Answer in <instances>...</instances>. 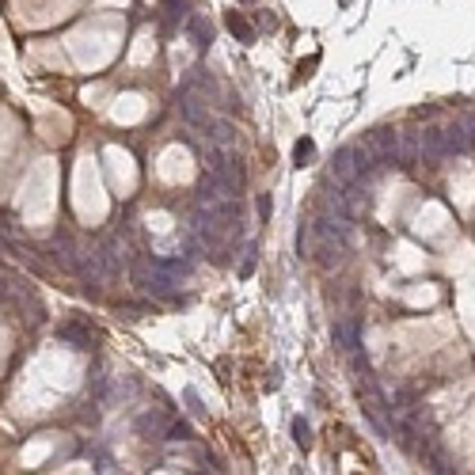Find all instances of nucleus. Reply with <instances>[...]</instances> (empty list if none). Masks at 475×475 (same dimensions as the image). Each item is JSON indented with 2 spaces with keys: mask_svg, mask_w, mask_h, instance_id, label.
Here are the masks:
<instances>
[{
  "mask_svg": "<svg viewBox=\"0 0 475 475\" xmlns=\"http://www.w3.org/2000/svg\"><path fill=\"white\" fill-rule=\"evenodd\" d=\"M58 342L61 346H72V350H91L96 342V327H88L84 320H69L58 327Z\"/></svg>",
  "mask_w": 475,
  "mask_h": 475,
  "instance_id": "1",
  "label": "nucleus"
},
{
  "mask_svg": "<svg viewBox=\"0 0 475 475\" xmlns=\"http://www.w3.org/2000/svg\"><path fill=\"white\" fill-rule=\"evenodd\" d=\"M331 171H334V179H339L342 186H353V183H358V175H361L358 152H353V148H339L334 160H331Z\"/></svg>",
  "mask_w": 475,
  "mask_h": 475,
  "instance_id": "2",
  "label": "nucleus"
},
{
  "mask_svg": "<svg viewBox=\"0 0 475 475\" xmlns=\"http://www.w3.org/2000/svg\"><path fill=\"white\" fill-rule=\"evenodd\" d=\"M225 27H228V34H232L236 42H244V46L255 42V27H251L240 12H225Z\"/></svg>",
  "mask_w": 475,
  "mask_h": 475,
  "instance_id": "3",
  "label": "nucleus"
},
{
  "mask_svg": "<svg viewBox=\"0 0 475 475\" xmlns=\"http://www.w3.org/2000/svg\"><path fill=\"white\" fill-rule=\"evenodd\" d=\"M331 334H334V342H339L346 353H358V327H353L350 320H339V323L331 327Z\"/></svg>",
  "mask_w": 475,
  "mask_h": 475,
  "instance_id": "4",
  "label": "nucleus"
},
{
  "mask_svg": "<svg viewBox=\"0 0 475 475\" xmlns=\"http://www.w3.org/2000/svg\"><path fill=\"white\" fill-rule=\"evenodd\" d=\"M186 34L194 39V46H198V50H206V46L213 42V31H209V23L202 20V15H186Z\"/></svg>",
  "mask_w": 475,
  "mask_h": 475,
  "instance_id": "5",
  "label": "nucleus"
},
{
  "mask_svg": "<svg viewBox=\"0 0 475 475\" xmlns=\"http://www.w3.org/2000/svg\"><path fill=\"white\" fill-rule=\"evenodd\" d=\"M167 426H171V422H167V418H160V415H141V418H137V430H141V434H152L156 441H167Z\"/></svg>",
  "mask_w": 475,
  "mask_h": 475,
  "instance_id": "6",
  "label": "nucleus"
},
{
  "mask_svg": "<svg viewBox=\"0 0 475 475\" xmlns=\"http://www.w3.org/2000/svg\"><path fill=\"white\" fill-rule=\"evenodd\" d=\"M315 156V145L308 141V137H301V141H297V148H293V160H297V167H304Z\"/></svg>",
  "mask_w": 475,
  "mask_h": 475,
  "instance_id": "7",
  "label": "nucleus"
},
{
  "mask_svg": "<svg viewBox=\"0 0 475 475\" xmlns=\"http://www.w3.org/2000/svg\"><path fill=\"white\" fill-rule=\"evenodd\" d=\"M293 441L297 445H308L312 441V430H308V422H304V418H293Z\"/></svg>",
  "mask_w": 475,
  "mask_h": 475,
  "instance_id": "8",
  "label": "nucleus"
},
{
  "mask_svg": "<svg viewBox=\"0 0 475 475\" xmlns=\"http://www.w3.org/2000/svg\"><path fill=\"white\" fill-rule=\"evenodd\" d=\"M315 65H320V53H312V58H308V61H301V65H297V77H293V80H297V84H301V80H308V77H312V69H315Z\"/></svg>",
  "mask_w": 475,
  "mask_h": 475,
  "instance_id": "9",
  "label": "nucleus"
},
{
  "mask_svg": "<svg viewBox=\"0 0 475 475\" xmlns=\"http://www.w3.org/2000/svg\"><path fill=\"white\" fill-rule=\"evenodd\" d=\"M186 437H190V426H186V422H171V426H167V441H186Z\"/></svg>",
  "mask_w": 475,
  "mask_h": 475,
  "instance_id": "10",
  "label": "nucleus"
},
{
  "mask_svg": "<svg viewBox=\"0 0 475 475\" xmlns=\"http://www.w3.org/2000/svg\"><path fill=\"white\" fill-rule=\"evenodd\" d=\"M259 217H263V221L270 217V198H266V194H263V198H259Z\"/></svg>",
  "mask_w": 475,
  "mask_h": 475,
  "instance_id": "11",
  "label": "nucleus"
},
{
  "mask_svg": "<svg viewBox=\"0 0 475 475\" xmlns=\"http://www.w3.org/2000/svg\"><path fill=\"white\" fill-rule=\"evenodd\" d=\"M259 27H266V31H274V27H278V20H274V15H259Z\"/></svg>",
  "mask_w": 475,
  "mask_h": 475,
  "instance_id": "12",
  "label": "nucleus"
}]
</instances>
